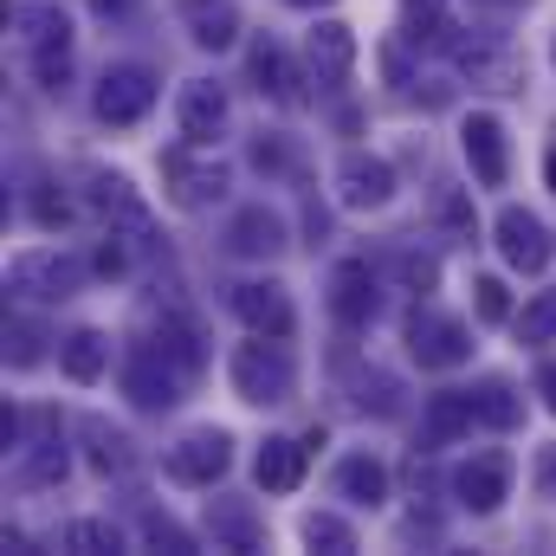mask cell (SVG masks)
<instances>
[{
    "label": "cell",
    "instance_id": "obj_49",
    "mask_svg": "<svg viewBox=\"0 0 556 556\" xmlns=\"http://www.w3.org/2000/svg\"><path fill=\"white\" fill-rule=\"evenodd\" d=\"M551 65H556V39H551Z\"/></svg>",
    "mask_w": 556,
    "mask_h": 556
},
{
    "label": "cell",
    "instance_id": "obj_23",
    "mask_svg": "<svg viewBox=\"0 0 556 556\" xmlns=\"http://www.w3.org/2000/svg\"><path fill=\"white\" fill-rule=\"evenodd\" d=\"M59 363H65L72 382H98L104 363H111V337H104V330H72L65 350H59Z\"/></svg>",
    "mask_w": 556,
    "mask_h": 556
},
{
    "label": "cell",
    "instance_id": "obj_15",
    "mask_svg": "<svg viewBox=\"0 0 556 556\" xmlns=\"http://www.w3.org/2000/svg\"><path fill=\"white\" fill-rule=\"evenodd\" d=\"M85 201H91L111 227H130L137 240L149 233V207L137 201V188H130L124 175H104V168H98V175H85Z\"/></svg>",
    "mask_w": 556,
    "mask_h": 556
},
{
    "label": "cell",
    "instance_id": "obj_18",
    "mask_svg": "<svg viewBox=\"0 0 556 556\" xmlns=\"http://www.w3.org/2000/svg\"><path fill=\"white\" fill-rule=\"evenodd\" d=\"M459 65H466L472 85H485V91H518V85H525V65H518L505 46H492V39H466V46H459Z\"/></svg>",
    "mask_w": 556,
    "mask_h": 556
},
{
    "label": "cell",
    "instance_id": "obj_7",
    "mask_svg": "<svg viewBox=\"0 0 556 556\" xmlns=\"http://www.w3.org/2000/svg\"><path fill=\"white\" fill-rule=\"evenodd\" d=\"M149 104H155V72H142V65H111L104 72V85H98V117L104 124H137Z\"/></svg>",
    "mask_w": 556,
    "mask_h": 556
},
{
    "label": "cell",
    "instance_id": "obj_14",
    "mask_svg": "<svg viewBox=\"0 0 556 556\" xmlns=\"http://www.w3.org/2000/svg\"><path fill=\"white\" fill-rule=\"evenodd\" d=\"M304 59H311V72H317V85H337V78H350V65H356V33H350L343 20H317L311 39H304Z\"/></svg>",
    "mask_w": 556,
    "mask_h": 556
},
{
    "label": "cell",
    "instance_id": "obj_40",
    "mask_svg": "<svg viewBox=\"0 0 556 556\" xmlns=\"http://www.w3.org/2000/svg\"><path fill=\"white\" fill-rule=\"evenodd\" d=\"M472 304H479L485 324H505V317H511V291H505V278H479V285H472Z\"/></svg>",
    "mask_w": 556,
    "mask_h": 556
},
{
    "label": "cell",
    "instance_id": "obj_27",
    "mask_svg": "<svg viewBox=\"0 0 556 556\" xmlns=\"http://www.w3.org/2000/svg\"><path fill=\"white\" fill-rule=\"evenodd\" d=\"M472 408H479V420H485V427H518V420H525L518 389H511V382H498V376L472 389Z\"/></svg>",
    "mask_w": 556,
    "mask_h": 556
},
{
    "label": "cell",
    "instance_id": "obj_20",
    "mask_svg": "<svg viewBox=\"0 0 556 556\" xmlns=\"http://www.w3.org/2000/svg\"><path fill=\"white\" fill-rule=\"evenodd\" d=\"M472 420H479V408H472V389H466V395H459V389H440V395L427 402V420H420V440H427V446H446V440L472 433Z\"/></svg>",
    "mask_w": 556,
    "mask_h": 556
},
{
    "label": "cell",
    "instance_id": "obj_16",
    "mask_svg": "<svg viewBox=\"0 0 556 556\" xmlns=\"http://www.w3.org/2000/svg\"><path fill=\"white\" fill-rule=\"evenodd\" d=\"M376 304H382V291H376V273H369L363 260H343V266L330 273V311H337L343 324H369Z\"/></svg>",
    "mask_w": 556,
    "mask_h": 556
},
{
    "label": "cell",
    "instance_id": "obj_31",
    "mask_svg": "<svg viewBox=\"0 0 556 556\" xmlns=\"http://www.w3.org/2000/svg\"><path fill=\"white\" fill-rule=\"evenodd\" d=\"M304 544H311V551H330V556H350L356 551V531H350L337 511H311V518H304Z\"/></svg>",
    "mask_w": 556,
    "mask_h": 556
},
{
    "label": "cell",
    "instance_id": "obj_29",
    "mask_svg": "<svg viewBox=\"0 0 556 556\" xmlns=\"http://www.w3.org/2000/svg\"><path fill=\"white\" fill-rule=\"evenodd\" d=\"M26 65H33V78H39V91H65V85H72V39L33 46V52H26Z\"/></svg>",
    "mask_w": 556,
    "mask_h": 556
},
{
    "label": "cell",
    "instance_id": "obj_10",
    "mask_svg": "<svg viewBox=\"0 0 556 556\" xmlns=\"http://www.w3.org/2000/svg\"><path fill=\"white\" fill-rule=\"evenodd\" d=\"M498 253H505V266H518V273H544V266H551V233H544V220L525 214V207H505V214H498Z\"/></svg>",
    "mask_w": 556,
    "mask_h": 556
},
{
    "label": "cell",
    "instance_id": "obj_35",
    "mask_svg": "<svg viewBox=\"0 0 556 556\" xmlns=\"http://www.w3.org/2000/svg\"><path fill=\"white\" fill-rule=\"evenodd\" d=\"M402 39H415V46L440 39V0H402Z\"/></svg>",
    "mask_w": 556,
    "mask_h": 556
},
{
    "label": "cell",
    "instance_id": "obj_37",
    "mask_svg": "<svg viewBox=\"0 0 556 556\" xmlns=\"http://www.w3.org/2000/svg\"><path fill=\"white\" fill-rule=\"evenodd\" d=\"M142 538L155 544V551H175V556H194V538L175 525V518H162V511H142Z\"/></svg>",
    "mask_w": 556,
    "mask_h": 556
},
{
    "label": "cell",
    "instance_id": "obj_26",
    "mask_svg": "<svg viewBox=\"0 0 556 556\" xmlns=\"http://www.w3.org/2000/svg\"><path fill=\"white\" fill-rule=\"evenodd\" d=\"M85 440H91V466H98V472H130V459H137V453H130V440H124L111 420L91 415V420H85Z\"/></svg>",
    "mask_w": 556,
    "mask_h": 556
},
{
    "label": "cell",
    "instance_id": "obj_9",
    "mask_svg": "<svg viewBox=\"0 0 556 556\" xmlns=\"http://www.w3.org/2000/svg\"><path fill=\"white\" fill-rule=\"evenodd\" d=\"M175 117H181V137L194 142V149H207V142L227 130V91H220L214 78H188Z\"/></svg>",
    "mask_w": 556,
    "mask_h": 556
},
{
    "label": "cell",
    "instance_id": "obj_13",
    "mask_svg": "<svg viewBox=\"0 0 556 556\" xmlns=\"http://www.w3.org/2000/svg\"><path fill=\"white\" fill-rule=\"evenodd\" d=\"M453 492H459L466 511H498L505 492H511V459H505V453H479V459H466L459 479H453Z\"/></svg>",
    "mask_w": 556,
    "mask_h": 556
},
{
    "label": "cell",
    "instance_id": "obj_22",
    "mask_svg": "<svg viewBox=\"0 0 556 556\" xmlns=\"http://www.w3.org/2000/svg\"><path fill=\"white\" fill-rule=\"evenodd\" d=\"M304 453H311L304 440H266V446H260V466H253L260 485H266V492H291V485L304 479Z\"/></svg>",
    "mask_w": 556,
    "mask_h": 556
},
{
    "label": "cell",
    "instance_id": "obj_38",
    "mask_svg": "<svg viewBox=\"0 0 556 556\" xmlns=\"http://www.w3.org/2000/svg\"><path fill=\"white\" fill-rule=\"evenodd\" d=\"M33 220H39L46 233L72 220V201H65V188H59V181H39V188H33Z\"/></svg>",
    "mask_w": 556,
    "mask_h": 556
},
{
    "label": "cell",
    "instance_id": "obj_36",
    "mask_svg": "<svg viewBox=\"0 0 556 556\" xmlns=\"http://www.w3.org/2000/svg\"><path fill=\"white\" fill-rule=\"evenodd\" d=\"M518 337H525V343H551V337H556V291H538V298L525 304Z\"/></svg>",
    "mask_w": 556,
    "mask_h": 556
},
{
    "label": "cell",
    "instance_id": "obj_43",
    "mask_svg": "<svg viewBox=\"0 0 556 556\" xmlns=\"http://www.w3.org/2000/svg\"><path fill=\"white\" fill-rule=\"evenodd\" d=\"M91 273H104V278H124V273H130V253H124V240H117V227H111V240L98 247V260H91Z\"/></svg>",
    "mask_w": 556,
    "mask_h": 556
},
{
    "label": "cell",
    "instance_id": "obj_12",
    "mask_svg": "<svg viewBox=\"0 0 556 556\" xmlns=\"http://www.w3.org/2000/svg\"><path fill=\"white\" fill-rule=\"evenodd\" d=\"M395 194V168L382 162V155H343V168H337V201L343 207H382Z\"/></svg>",
    "mask_w": 556,
    "mask_h": 556
},
{
    "label": "cell",
    "instance_id": "obj_46",
    "mask_svg": "<svg viewBox=\"0 0 556 556\" xmlns=\"http://www.w3.org/2000/svg\"><path fill=\"white\" fill-rule=\"evenodd\" d=\"M91 7H98V13H124L130 0H91Z\"/></svg>",
    "mask_w": 556,
    "mask_h": 556
},
{
    "label": "cell",
    "instance_id": "obj_8",
    "mask_svg": "<svg viewBox=\"0 0 556 556\" xmlns=\"http://www.w3.org/2000/svg\"><path fill=\"white\" fill-rule=\"evenodd\" d=\"M233 311H240V324L260 330V337H291V330H298V311H291L285 285H273V278L240 285V291H233Z\"/></svg>",
    "mask_w": 556,
    "mask_h": 556
},
{
    "label": "cell",
    "instance_id": "obj_21",
    "mask_svg": "<svg viewBox=\"0 0 556 556\" xmlns=\"http://www.w3.org/2000/svg\"><path fill=\"white\" fill-rule=\"evenodd\" d=\"M149 343H155L181 376H194V369H201V324H194L188 311H162V324L149 330Z\"/></svg>",
    "mask_w": 556,
    "mask_h": 556
},
{
    "label": "cell",
    "instance_id": "obj_44",
    "mask_svg": "<svg viewBox=\"0 0 556 556\" xmlns=\"http://www.w3.org/2000/svg\"><path fill=\"white\" fill-rule=\"evenodd\" d=\"M538 492H544V498H556V446H544V453H538Z\"/></svg>",
    "mask_w": 556,
    "mask_h": 556
},
{
    "label": "cell",
    "instance_id": "obj_28",
    "mask_svg": "<svg viewBox=\"0 0 556 556\" xmlns=\"http://www.w3.org/2000/svg\"><path fill=\"white\" fill-rule=\"evenodd\" d=\"M214 538H220L227 551H260V525H253V511L233 505V498H214Z\"/></svg>",
    "mask_w": 556,
    "mask_h": 556
},
{
    "label": "cell",
    "instance_id": "obj_32",
    "mask_svg": "<svg viewBox=\"0 0 556 556\" xmlns=\"http://www.w3.org/2000/svg\"><path fill=\"white\" fill-rule=\"evenodd\" d=\"M13 26H20V46H26V52H33V46H52V39H72L65 13H52V7H26V13H13Z\"/></svg>",
    "mask_w": 556,
    "mask_h": 556
},
{
    "label": "cell",
    "instance_id": "obj_6",
    "mask_svg": "<svg viewBox=\"0 0 556 556\" xmlns=\"http://www.w3.org/2000/svg\"><path fill=\"white\" fill-rule=\"evenodd\" d=\"M227 459H233V440H227L220 427H194V433H181V440L168 446V479H181V485H214V479L227 472Z\"/></svg>",
    "mask_w": 556,
    "mask_h": 556
},
{
    "label": "cell",
    "instance_id": "obj_3",
    "mask_svg": "<svg viewBox=\"0 0 556 556\" xmlns=\"http://www.w3.org/2000/svg\"><path fill=\"white\" fill-rule=\"evenodd\" d=\"M162 181H168V201L188 207V214H201V207H214L227 194V168L214 155H194V142L162 155Z\"/></svg>",
    "mask_w": 556,
    "mask_h": 556
},
{
    "label": "cell",
    "instance_id": "obj_5",
    "mask_svg": "<svg viewBox=\"0 0 556 556\" xmlns=\"http://www.w3.org/2000/svg\"><path fill=\"white\" fill-rule=\"evenodd\" d=\"M7 285L26 291V298H72L85 285V266L72 253H59V247H39V253H20L7 266Z\"/></svg>",
    "mask_w": 556,
    "mask_h": 556
},
{
    "label": "cell",
    "instance_id": "obj_33",
    "mask_svg": "<svg viewBox=\"0 0 556 556\" xmlns=\"http://www.w3.org/2000/svg\"><path fill=\"white\" fill-rule=\"evenodd\" d=\"M65 551L78 556H98V551H124V538H117V525H104V518H78V525H65V538H59Z\"/></svg>",
    "mask_w": 556,
    "mask_h": 556
},
{
    "label": "cell",
    "instance_id": "obj_17",
    "mask_svg": "<svg viewBox=\"0 0 556 556\" xmlns=\"http://www.w3.org/2000/svg\"><path fill=\"white\" fill-rule=\"evenodd\" d=\"M175 13H181V26L194 33V46H207V52H220V46L240 39V13H233V0H175Z\"/></svg>",
    "mask_w": 556,
    "mask_h": 556
},
{
    "label": "cell",
    "instance_id": "obj_11",
    "mask_svg": "<svg viewBox=\"0 0 556 556\" xmlns=\"http://www.w3.org/2000/svg\"><path fill=\"white\" fill-rule=\"evenodd\" d=\"M459 142H466V162H472V175H479L485 188H498V181L511 175V149H505V124H498L492 111H472V117H466V130H459Z\"/></svg>",
    "mask_w": 556,
    "mask_h": 556
},
{
    "label": "cell",
    "instance_id": "obj_48",
    "mask_svg": "<svg viewBox=\"0 0 556 556\" xmlns=\"http://www.w3.org/2000/svg\"><path fill=\"white\" fill-rule=\"evenodd\" d=\"M285 7H324V0H285Z\"/></svg>",
    "mask_w": 556,
    "mask_h": 556
},
{
    "label": "cell",
    "instance_id": "obj_24",
    "mask_svg": "<svg viewBox=\"0 0 556 556\" xmlns=\"http://www.w3.org/2000/svg\"><path fill=\"white\" fill-rule=\"evenodd\" d=\"M337 492L376 511V505L389 498V472H382V459H369V453H356V459H343V466H337Z\"/></svg>",
    "mask_w": 556,
    "mask_h": 556
},
{
    "label": "cell",
    "instance_id": "obj_41",
    "mask_svg": "<svg viewBox=\"0 0 556 556\" xmlns=\"http://www.w3.org/2000/svg\"><path fill=\"white\" fill-rule=\"evenodd\" d=\"M395 273H402L408 291H433V285H440V266H433L427 253H402V260H395Z\"/></svg>",
    "mask_w": 556,
    "mask_h": 556
},
{
    "label": "cell",
    "instance_id": "obj_4",
    "mask_svg": "<svg viewBox=\"0 0 556 556\" xmlns=\"http://www.w3.org/2000/svg\"><path fill=\"white\" fill-rule=\"evenodd\" d=\"M124 395H130L137 408H149V415H162V408L181 402V369H175L155 343H137L130 363H124Z\"/></svg>",
    "mask_w": 556,
    "mask_h": 556
},
{
    "label": "cell",
    "instance_id": "obj_39",
    "mask_svg": "<svg viewBox=\"0 0 556 556\" xmlns=\"http://www.w3.org/2000/svg\"><path fill=\"white\" fill-rule=\"evenodd\" d=\"M39 343H46V337H39V324H26V317H13V324H7V363H13V369L39 363Z\"/></svg>",
    "mask_w": 556,
    "mask_h": 556
},
{
    "label": "cell",
    "instance_id": "obj_45",
    "mask_svg": "<svg viewBox=\"0 0 556 556\" xmlns=\"http://www.w3.org/2000/svg\"><path fill=\"white\" fill-rule=\"evenodd\" d=\"M538 395H544V408L556 415V363H538Z\"/></svg>",
    "mask_w": 556,
    "mask_h": 556
},
{
    "label": "cell",
    "instance_id": "obj_47",
    "mask_svg": "<svg viewBox=\"0 0 556 556\" xmlns=\"http://www.w3.org/2000/svg\"><path fill=\"white\" fill-rule=\"evenodd\" d=\"M544 181H551V194H556V149L544 155Z\"/></svg>",
    "mask_w": 556,
    "mask_h": 556
},
{
    "label": "cell",
    "instance_id": "obj_2",
    "mask_svg": "<svg viewBox=\"0 0 556 556\" xmlns=\"http://www.w3.org/2000/svg\"><path fill=\"white\" fill-rule=\"evenodd\" d=\"M408 356H415L420 369H459V363L472 356V330H466L459 317L420 304L415 317H408Z\"/></svg>",
    "mask_w": 556,
    "mask_h": 556
},
{
    "label": "cell",
    "instance_id": "obj_1",
    "mask_svg": "<svg viewBox=\"0 0 556 556\" xmlns=\"http://www.w3.org/2000/svg\"><path fill=\"white\" fill-rule=\"evenodd\" d=\"M227 376H233V395L253 402V408L291 402V389H298V369H291V356H285V337H260V330H253V343L233 350Z\"/></svg>",
    "mask_w": 556,
    "mask_h": 556
},
{
    "label": "cell",
    "instance_id": "obj_42",
    "mask_svg": "<svg viewBox=\"0 0 556 556\" xmlns=\"http://www.w3.org/2000/svg\"><path fill=\"white\" fill-rule=\"evenodd\" d=\"M363 408H376V415H395V408H402V402H395V382H389L382 369L363 376Z\"/></svg>",
    "mask_w": 556,
    "mask_h": 556
},
{
    "label": "cell",
    "instance_id": "obj_30",
    "mask_svg": "<svg viewBox=\"0 0 556 556\" xmlns=\"http://www.w3.org/2000/svg\"><path fill=\"white\" fill-rule=\"evenodd\" d=\"M65 466H72V459H65L59 440H33V446H26V466H20L13 479H20V485H59Z\"/></svg>",
    "mask_w": 556,
    "mask_h": 556
},
{
    "label": "cell",
    "instance_id": "obj_34",
    "mask_svg": "<svg viewBox=\"0 0 556 556\" xmlns=\"http://www.w3.org/2000/svg\"><path fill=\"white\" fill-rule=\"evenodd\" d=\"M433 220L453 233V240H472L479 233V220H472V201H466V188H440V201H433Z\"/></svg>",
    "mask_w": 556,
    "mask_h": 556
},
{
    "label": "cell",
    "instance_id": "obj_25",
    "mask_svg": "<svg viewBox=\"0 0 556 556\" xmlns=\"http://www.w3.org/2000/svg\"><path fill=\"white\" fill-rule=\"evenodd\" d=\"M253 85H260L266 98H278V104H298V72H291V59L278 52L273 39L253 46Z\"/></svg>",
    "mask_w": 556,
    "mask_h": 556
},
{
    "label": "cell",
    "instance_id": "obj_19",
    "mask_svg": "<svg viewBox=\"0 0 556 556\" xmlns=\"http://www.w3.org/2000/svg\"><path fill=\"white\" fill-rule=\"evenodd\" d=\"M227 253H240V260H273V253H285V220L266 214V207H247L227 227Z\"/></svg>",
    "mask_w": 556,
    "mask_h": 556
}]
</instances>
